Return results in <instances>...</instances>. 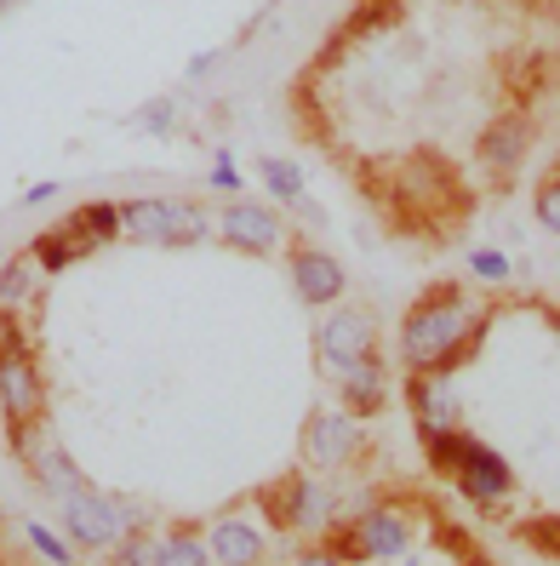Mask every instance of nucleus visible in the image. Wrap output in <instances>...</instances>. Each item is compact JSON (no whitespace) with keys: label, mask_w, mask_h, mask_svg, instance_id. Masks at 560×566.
<instances>
[{"label":"nucleus","mask_w":560,"mask_h":566,"mask_svg":"<svg viewBox=\"0 0 560 566\" xmlns=\"http://www.w3.org/2000/svg\"><path fill=\"white\" fill-rule=\"evenodd\" d=\"M492 310L480 297L441 286L406 315L401 326V360L406 373H457V360H469V349L486 338Z\"/></svg>","instance_id":"obj_1"},{"label":"nucleus","mask_w":560,"mask_h":566,"mask_svg":"<svg viewBox=\"0 0 560 566\" xmlns=\"http://www.w3.org/2000/svg\"><path fill=\"white\" fill-rule=\"evenodd\" d=\"M120 235L138 247H189L207 235V212L189 201H167V195H144V201L120 207Z\"/></svg>","instance_id":"obj_2"},{"label":"nucleus","mask_w":560,"mask_h":566,"mask_svg":"<svg viewBox=\"0 0 560 566\" xmlns=\"http://www.w3.org/2000/svg\"><path fill=\"white\" fill-rule=\"evenodd\" d=\"M57 504H63V526H70V538L81 544V549H115L120 538H126V526H120V515H115V504L104 492H92L86 481H75L70 492H57Z\"/></svg>","instance_id":"obj_3"},{"label":"nucleus","mask_w":560,"mask_h":566,"mask_svg":"<svg viewBox=\"0 0 560 566\" xmlns=\"http://www.w3.org/2000/svg\"><path fill=\"white\" fill-rule=\"evenodd\" d=\"M452 481H457V492H464L475 510H504V497H509V486H515L509 463L492 452L486 441H475V436H464V447H457Z\"/></svg>","instance_id":"obj_4"},{"label":"nucleus","mask_w":560,"mask_h":566,"mask_svg":"<svg viewBox=\"0 0 560 566\" xmlns=\"http://www.w3.org/2000/svg\"><path fill=\"white\" fill-rule=\"evenodd\" d=\"M406 549H412V521L389 504H372L355 515L344 560H401Z\"/></svg>","instance_id":"obj_5"},{"label":"nucleus","mask_w":560,"mask_h":566,"mask_svg":"<svg viewBox=\"0 0 560 566\" xmlns=\"http://www.w3.org/2000/svg\"><path fill=\"white\" fill-rule=\"evenodd\" d=\"M0 412H7V423H29V418L46 412L41 366H35V355H29L23 344L0 349Z\"/></svg>","instance_id":"obj_6"},{"label":"nucleus","mask_w":560,"mask_h":566,"mask_svg":"<svg viewBox=\"0 0 560 566\" xmlns=\"http://www.w3.org/2000/svg\"><path fill=\"white\" fill-rule=\"evenodd\" d=\"M372 338H378V326L367 310H332L320 326V360H326V373L344 378L355 360H367L372 355Z\"/></svg>","instance_id":"obj_7"},{"label":"nucleus","mask_w":560,"mask_h":566,"mask_svg":"<svg viewBox=\"0 0 560 566\" xmlns=\"http://www.w3.org/2000/svg\"><path fill=\"white\" fill-rule=\"evenodd\" d=\"M286 275H292V286H298V297L309 310H320V304H338L344 297V263L332 258V252H320V247H292V263H286Z\"/></svg>","instance_id":"obj_8"},{"label":"nucleus","mask_w":560,"mask_h":566,"mask_svg":"<svg viewBox=\"0 0 560 566\" xmlns=\"http://www.w3.org/2000/svg\"><path fill=\"white\" fill-rule=\"evenodd\" d=\"M218 235L229 247H241V252H275L286 241V223L270 212V207H252V201H229V212L218 218Z\"/></svg>","instance_id":"obj_9"},{"label":"nucleus","mask_w":560,"mask_h":566,"mask_svg":"<svg viewBox=\"0 0 560 566\" xmlns=\"http://www.w3.org/2000/svg\"><path fill=\"white\" fill-rule=\"evenodd\" d=\"M304 452L309 463H320V470H338V463H349L360 452V423L355 412H315L304 423Z\"/></svg>","instance_id":"obj_10"},{"label":"nucleus","mask_w":560,"mask_h":566,"mask_svg":"<svg viewBox=\"0 0 560 566\" xmlns=\"http://www.w3.org/2000/svg\"><path fill=\"white\" fill-rule=\"evenodd\" d=\"M12 447H18V458L35 470V481H46L52 492H70L81 475H75V463L63 458V447L46 436V429H35V418L29 423H12Z\"/></svg>","instance_id":"obj_11"},{"label":"nucleus","mask_w":560,"mask_h":566,"mask_svg":"<svg viewBox=\"0 0 560 566\" xmlns=\"http://www.w3.org/2000/svg\"><path fill=\"white\" fill-rule=\"evenodd\" d=\"M406 401H412L418 429H452L457 423L452 373H406Z\"/></svg>","instance_id":"obj_12"},{"label":"nucleus","mask_w":560,"mask_h":566,"mask_svg":"<svg viewBox=\"0 0 560 566\" xmlns=\"http://www.w3.org/2000/svg\"><path fill=\"white\" fill-rule=\"evenodd\" d=\"M526 149H532V126H526L520 115H504V120H492L480 132V166H486V172H498V178L520 172Z\"/></svg>","instance_id":"obj_13"},{"label":"nucleus","mask_w":560,"mask_h":566,"mask_svg":"<svg viewBox=\"0 0 560 566\" xmlns=\"http://www.w3.org/2000/svg\"><path fill=\"white\" fill-rule=\"evenodd\" d=\"M270 555V544H263V532L252 521H212L207 532V560H223V566H252Z\"/></svg>","instance_id":"obj_14"},{"label":"nucleus","mask_w":560,"mask_h":566,"mask_svg":"<svg viewBox=\"0 0 560 566\" xmlns=\"http://www.w3.org/2000/svg\"><path fill=\"white\" fill-rule=\"evenodd\" d=\"M338 384H344V407H349L355 418H360V412L372 418V412H383V407H389V389H383V366H378L372 355H367V360H355V366H349V373H344Z\"/></svg>","instance_id":"obj_15"},{"label":"nucleus","mask_w":560,"mask_h":566,"mask_svg":"<svg viewBox=\"0 0 560 566\" xmlns=\"http://www.w3.org/2000/svg\"><path fill=\"white\" fill-rule=\"evenodd\" d=\"M97 252V241H86V235H75L70 223L63 229H46V235L29 247V258L41 263V275H57V270H70V263H81V258H92Z\"/></svg>","instance_id":"obj_16"},{"label":"nucleus","mask_w":560,"mask_h":566,"mask_svg":"<svg viewBox=\"0 0 560 566\" xmlns=\"http://www.w3.org/2000/svg\"><path fill=\"white\" fill-rule=\"evenodd\" d=\"M298 497H304V475H281L275 486H263V492H257V510L270 515V526L298 532Z\"/></svg>","instance_id":"obj_17"},{"label":"nucleus","mask_w":560,"mask_h":566,"mask_svg":"<svg viewBox=\"0 0 560 566\" xmlns=\"http://www.w3.org/2000/svg\"><path fill=\"white\" fill-rule=\"evenodd\" d=\"M70 229L104 247V241H115V235H120V207H115V201H86V207H75V212H70Z\"/></svg>","instance_id":"obj_18"},{"label":"nucleus","mask_w":560,"mask_h":566,"mask_svg":"<svg viewBox=\"0 0 560 566\" xmlns=\"http://www.w3.org/2000/svg\"><path fill=\"white\" fill-rule=\"evenodd\" d=\"M263 184H270V195H275V201H286V207H304L309 201V195H304V172H298V166H292V160H263Z\"/></svg>","instance_id":"obj_19"},{"label":"nucleus","mask_w":560,"mask_h":566,"mask_svg":"<svg viewBox=\"0 0 560 566\" xmlns=\"http://www.w3.org/2000/svg\"><path fill=\"white\" fill-rule=\"evenodd\" d=\"M35 275H41V263L35 258H12L7 270H0V310H18L23 297H29V286H35Z\"/></svg>","instance_id":"obj_20"},{"label":"nucleus","mask_w":560,"mask_h":566,"mask_svg":"<svg viewBox=\"0 0 560 566\" xmlns=\"http://www.w3.org/2000/svg\"><path fill=\"white\" fill-rule=\"evenodd\" d=\"M326 515H332V492H326L320 481H309V475H304V497H298V532L326 526Z\"/></svg>","instance_id":"obj_21"},{"label":"nucleus","mask_w":560,"mask_h":566,"mask_svg":"<svg viewBox=\"0 0 560 566\" xmlns=\"http://www.w3.org/2000/svg\"><path fill=\"white\" fill-rule=\"evenodd\" d=\"M149 560H160V566H201L207 560V544H194V538H183V532H172L167 544H149Z\"/></svg>","instance_id":"obj_22"},{"label":"nucleus","mask_w":560,"mask_h":566,"mask_svg":"<svg viewBox=\"0 0 560 566\" xmlns=\"http://www.w3.org/2000/svg\"><path fill=\"white\" fill-rule=\"evenodd\" d=\"M131 120H138V132H149V138H167L172 120H178V104H172V97H149Z\"/></svg>","instance_id":"obj_23"},{"label":"nucleus","mask_w":560,"mask_h":566,"mask_svg":"<svg viewBox=\"0 0 560 566\" xmlns=\"http://www.w3.org/2000/svg\"><path fill=\"white\" fill-rule=\"evenodd\" d=\"M23 538H29V549H35V555H46V560H57V566H63V560H75V549L63 544L46 521H29V526H23Z\"/></svg>","instance_id":"obj_24"},{"label":"nucleus","mask_w":560,"mask_h":566,"mask_svg":"<svg viewBox=\"0 0 560 566\" xmlns=\"http://www.w3.org/2000/svg\"><path fill=\"white\" fill-rule=\"evenodd\" d=\"M538 218H543V223L554 229V235H560V172L538 184Z\"/></svg>","instance_id":"obj_25"},{"label":"nucleus","mask_w":560,"mask_h":566,"mask_svg":"<svg viewBox=\"0 0 560 566\" xmlns=\"http://www.w3.org/2000/svg\"><path fill=\"white\" fill-rule=\"evenodd\" d=\"M469 263H475L480 281H509V258H504V252H475Z\"/></svg>","instance_id":"obj_26"},{"label":"nucleus","mask_w":560,"mask_h":566,"mask_svg":"<svg viewBox=\"0 0 560 566\" xmlns=\"http://www.w3.org/2000/svg\"><path fill=\"white\" fill-rule=\"evenodd\" d=\"M207 184H212V189H223V195H235V189H241L235 160H229V155H218V160H212V172H207Z\"/></svg>","instance_id":"obj_27"},{"label":"nucleus","mask_w":560,"mask_h":566,"mask_svg":"<svg viewBox=\"0 0 560 566\" xmlns=\"http://www.w3.org/2000/svg\"><path fill=\"white\" fill-rule=\"evenodd\" d=\"M52 195H57V184L46 178V184H29V189H23V201H29V207H46Z\"/></svg>","instance_id":"obj_28"},{"label":"nucleus","mask_w":560,"mask_h":566,"mask_svg":"<svg viewBox=\"0 0 560 566\" xmlns=\"http://www.w3.org/2000/svg\"><path fill=\"white\" fill-rule=\"evenodd\" d=\"M0 7H7V0H0Z\"/></svg>","instance_id":"obj_29"},{"label":"nucleus","mask_w":560,"mask_h":566,"mask_svg":"<svg viewBox=\"0 0 560 566\" xmlns=\"http://www.w3.org/2000/svg\"><path fill=\"white\" fill-rule=\"evenodd\" d=\"M520 7H526V0H520Z\"/></svg>","instance_id":"obj_30"}]
</instances>
